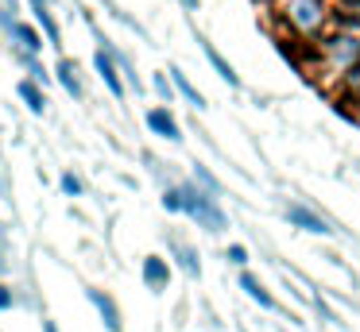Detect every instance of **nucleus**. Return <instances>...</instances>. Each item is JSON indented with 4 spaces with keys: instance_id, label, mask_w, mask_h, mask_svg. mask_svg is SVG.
<instances>
[{
    "instance_id": "18",
    "label": "nucleus",
    "mask_w": 360,
    "mask_h": 332,
    "mask_svg": "<svg viewBox=\"0 0 360 332\" xmlns=\"http://www.w3.org/2000/svg\"><path fill=\"white\" fill-rule=\"evenodd\" d=\"M225 259H229V263H236V267H244V263H248V251H244L240 244H233V247H229V255H225Z\"/></svg>"
},
{
    "instance_id": "9",
    "label": "nucleus",
    "mask_w": 360,
    "mask_h": 332,
    "mask_svg": "<svg viewBox=\"0 0 360 332\" xmlns=\"http://www.w3.org/2000/svg\"><path fill=\"white\" fill-rule=\"evenodd\" d=\"M16 93L27 100V108H32V112H43V108H47V97L39 93V85H35V81H20Z\"/></svg>"
},
{
    "instance_id": "21",
    "label": "nucleus",
    "mask_w": 360,
    "mask_h": 332,
    "mask_svg": "<svg viewBox=\"0 0 360 332\" xmlns=\"http://www.w3.org/2000/svg\"><path fill=\"white\" fill-rule=\"evenodd\" d=\"M155 89H159V93H163V97H167V100H171V85H167V77H155Z\"/></svg>"
},
{
    "instance_id": "23",
    "label": "nucleus",
    "mask_w": 360,
    "mask_h": 332,
    "mask_svg": "<svg viewBox=\"0 0 360 332\" xmlns=\"http://www.w3.org/2000/svg\"><path fill=\"white\" fill-rule=\"evenodd\" d=\"M43 332H58V328H55V321H43Z\"/></svg>"
},
{
    "instance_id": "5",
    "label": "nucleus",
    "mask_w": 360,
    "mask_h": 332,
    "mask_svg": "<svg viewBox=\"0 0 360 332\" xmlns=\"http://www.w3.org/2000/svg\"><path fill=\"white\" fill-rule=\"evenodd\" d=\"M89 301L97 305L105 328H109V332H120V309H117V301H112L109 293H101V290H89Z\"/></svg>"
},
{
    "instance_id": "3",
    "label": "nucleus",
    "mask_w": 360,
    "mask_h": 332,
    "mask_svg": "<svg viewBox=\"0 0 360 332\" xmlns=\"http://www.w3.org/2000/svg\"><path fill=\"white\" fill-rule=\"evenodd\" d=\"M287 220H290V224H298L302 232H314V236H329V232H333L318 213H310L306 205H290V208H287Z\"/></svg>"
},
{
    "instance_id": "10",
    "label": "nucleus",
    "mask_w": 360,
    "mask_h": 332,
    "mask_svg": "<svg viewBox=\"0 0 360 332\" xmlns=\"http://www.w3.org/2000/svg\"><path fill=\"white\" fill-rule=\"evenodd\" d=\"M202 51H205V58H210V62H213V69H217V74H221V77H225V81H229V85H240V77H236V74H233V66H229V62H225V58H221V54H217V51H213V46H210V43H202Z\"/></svg>"
},
{
    "instance_id": "8",
    "label": "nucleus",
    "mask_w": 360,
    "mask_h": 332,
    "mask_svg": "<svg viewBox=\"0 0 360 332\" xmlns=\"http://www.w3.org/2000/svg\"><path fill=\"white\" fill-rule=\"evenodd\" d=\"M240 286H244V293H248L252 301H259L264 309H279V305H275V298L264 290V282H259L256 274H240Z\"/></svg>"
},
{
    "instance_id": "4",
    "label": "nucleus",
    "mask_w": 360,
    "mask_h": 332,
    "mask_svg": "<svg viewBox=\"0 0 360 332\" xmlns=\"http://www.w3.org/2000/svg\"><path fill=\"white\" fill-rule=\"evenodd\" d=\"M143 282H148L151 290H167V282H171V267H167V259L148 255V259H143Z\"/></svg>"
},
{
    "instance_id": "6",
    "label": "nucleus",
    "mask_w": 360,
    "mask_h": 332,
    "mask_svg": "<svg viewBox=\"0 0 360 332\" xmlns=\"http://www.w3.org/2000/svg\"><path fill=\"white\" fill-rule=\"evenodd\" d=\"M148 128L159 131V135H167V139H174V143L182 139L179 124H174V116L167 112V108H151V112H148Z\"/></svg>"
},
{
    "instance_id": "22",
    "label": "nucleus",
    "mask_w": 360,
    "mask_h": 332,
    "mask_svg": "<svg viewBox=\"0 0 360 332\" xmlns=\"http://www.w3.org/2000/svg\"><path fill=\"white\" fill-rule=\"evenodd\" d=\"M349 81H352V85H360V66H356V69H349Z\"/></svg>"
},
{
    "instance_id": "16",
    "label": "nucleus",
    "mask_w": 360,
    "mask_h": 332,
    "mask_svg": "<svg viewBox=\"0 0 360 332\" xmlns=\"http://www.w3.org/2000/svg\"><path fill=\"white\" fill-rule=\"evenodd\" d=\"M174 251H179V259H182V270H186V274H198V259H194V251H190V247H182V244H174Z\"/></svg>"
},
{
    "instance_id": "24",
    "label": "nucleus",
    "mask_w": 360,
    "mask_h": 332,
    "mask_svg": "<svg viewBox=\"0 0 360 332\" xmlns=\"http://www.w3.org/2000/svg\"><path fill=\"white\" fill-rule=\"evenodd\" d=\"M352 4H360V0H352Z\"/></svg>"
},
{
    "instance_id": "1",
    "label": "nucleus",
    "mask_w": 360,
    "mask_h": 332,
    "mask_svg": "<svg viewBox=\"0 0 360 332\" xmlns=\"http://www.w3.org/2000/svg\"><path fill=\"white\" fill-rule=\"evenodd\" d=\"M179 201H182V213H190L205 232H225V213L217 208V197L213 193H202L194 185H179Z\"/></svg>"
},
{
    "instance_id": "15",
    "label": "nucleus",
    "mask_w": 360,
    "mask_h": 332,
    "mask_svg": "<svg viewBox=\"0 0 360 332\" xmlns=\"http://www.w3.org/2000/svg\"><path fill=\"white\" fill-rule=\"evenodd\" d=\"M333 54H337V58H341V62H352V58H356V54H360V46H356V43H349V39H337Z\"/></svg>"
},
{
    "instance_id": "7",
    "label": "nucleus",
    "mask_w": 360,
    "mask_h": 332,
    "mask_svg": "<svg viewBox=\"0 0 360 332\" xmlns=\"http://www.w3.org/2000/svg\"><path fill=\"white\" fill-rule=\"evenodd\" d=\"M94 62H97V69H101V77H105V85H109L112 97H124V85H120V77H117V69H112V58H109V54L97 51Z\"/></svg>"
},
{
    "instance_id": "14",
    "label": "nucleus",
    "mask_w": 360,
    "mask_h": 332,
    "mask_svg": "<svg viewBox=\"0 0 360 332\" xmlns=\"http://www.w3.org/2000/svg\"><path fill=\"white\" fill-rule=\"evenodd\" d=\"M74 74H78V69H74V62H58V81L66 85V93H74V97H82V81H78Z\"/></svg>"
},
{
    "instance_id": "12",
    "label": "nucleus",
    "mask_w": 360,
    "mask_h": 332,
    "mask_svg": "<svg viewBox=\"0 0 360 332\" xmlns=\"http://www.w3.org/2000/svg\"><path fill=\"white\" fill-rule=\"evenodd\" d=\"M171 77H174V85H179V89H182V97H186L190 105L205 108V97H202V93H198V89H194V85H190V81H186V74H182V69H171Z\"/></svg>"
},
{
    "instance_id": "13",
    "label": "nucleus",
    "mask_w": 360,
    "mask_h": 332,
    "mask_svg": "<svg viewBox=\"0 0 360 332\" xmlns=\"http://www.w3.org/2000/svg\"><path fill=\"white\" fill-rule=\"evenodd\" d=\"M32 8H35V20H39L43 31H47V39L58 43V27H55V20H51V12H47V0H32Z\"/></svg>"
},
{
    "instance_id": "20",
    "label": "nucleus",
    "mask_w": 360,
    "mask_h": 332,
    "mask_svg": "<svg viewBox=\"0 0 360 332\" xmlns=\"http://www.w3.org/2000/svg\"><path fill=\"white\" fill-rule=\"evenodd\" d=\"M12 305H16V298H12V290H8V286L0 282V309H12Z\"/></svg>"
},
{
    "instance_id": "19",
    "label": "nucleus",
    "mask_w": 360,
    "mask_h": 332,
    "mask_svg": "<svg viewBox=\"0 0 360 332\" xmlns=\"http://www.w3.org/2000/svg\"><path fill=\"white\" fill-rule=\"evenodd\" d=\"M63 190L70 193V197H78V193H82V182H78L74 174H63Z\"/></svg>"
},
{
    "instance_id": "11",
    "label": "nucleus",
    "mask_w": 360,
    "mask_h": 332,
    "mask_svg": "<svg viewBox=\"0 0 360 332\" xmlns=\"http://www.w3.org/2000/svg\"><path fill=\"white\" fill-rule=\"evenodd\" d=\"M8 27H12V35L20 39V46H24L27 54H35V51L43 46V43H39V35H35L32 27H24V23H8Z\"/></svg>"
},
{
    "instance_id": "17",
    "label": "nucleus",
    "mask_w": 360,
    "mask_h": 332,
    "mask_svg": "<svg viewBox=\"0 0 360 332\" xmlns=\"http://www.w3.org/2000/svg\"><path fill=\"white\" fill-rule=\"evenodd\" d=\"M194 178H198V182H202V185H205V190H210V193H217V178H213V174H210V170H205V166H194Z\"/></svg>"
},
{
    "instance_id": "2",
    "label": "nucleus",
    "mask_w": 360,
    "mask_h": 332,
    "mask_svg": "<svg viewBox=\"0 0 360 332\" xmlns=\"http://www.w3.org/2000/svg\"><path fill=\"white\" fill-rule=\"evenodd\" d=\"M287 15L302 31H314L321 23V15H326V8H321V0H287Z\"/></svg>"
}]
</instances>
